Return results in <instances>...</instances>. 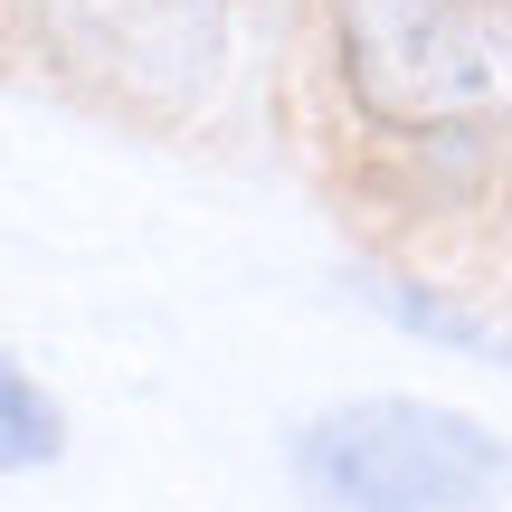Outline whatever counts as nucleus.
Masks as SVG:
<instances>
[{
	"label": "nucleus",
	"mask_w": 512,
	"mask_h": 512,
	"mask_svg": "<svg viewBox=\"0 0 512 512\" xmlns=\"http://www.w3.org/2000/svg\"><path fill=\"white\" fill-rule=\"evenodd\" d=\"M342 86L380 133H494L512 114V0H342Z\"/></svg>",
	"instance_id": "f257e3e1"
},
{
	"label": "nucleus",
	"mask_w": 512,
	"mask_h": 512,
	"mask_svg": "<svg viewBox=\"0 0 512 512\" xmlns=\"http://www.w3.org/2000/svg\"><path fill=\"white\" fill-rule=\"evenodd\" d=\"M0 418H10V465H48L57 456V408L38 399V380L29 370H0Z\"/></svg>",
	"instance_id": "39448f33"
},
{
	"label": "nucleus",
	"mask_w": 512,
	"mask_h": 512,
	"mask_svg": "<svg viewBox=\"0 0 512 512\" xmlns=\"http://www.w3.org/2000/svg\"><path fill=\"white\" fill-rule=\"evenodd\" d=\"M48 48L133 114H200L238 48V0H29Z\"/></svg>",
	"instance_id": "7ed1b4c3"
},
{
	"label": "nucleus",
	"mask_w": 512,
	"mask_h": 512,
	"mask_svg": "<svg viewBox=\"0 0 512 512\" xmlns=\"http://www.w3.org/2000/svg\"><path fill=\"white\" fill-rule=\"evenodd\" d=\"M361 285H370V304H380L389 323L427 332V342L465 351V361H512V332H503V323H484V313L446 304V294H427V285H399V275H361Z\"/></svg>",
	"instance_id": "20e7f679"
},
{
	"label": "nucleus",
	"mask_w": 512,
	"mask_h": 512,
	"mask_svg": "<svg viewBox=\"0 0 512 512\" xmlns=\"http://www.w3.org/2000/svg\"><path fill=\"white\" fill-rule=\"evenodd\" d=\"M294 475L323 512H484L512 484V456L456 408L351 399L294 437Z\"/></svg>",
	"instance_id": "f03ea898"
}]
</instances>
